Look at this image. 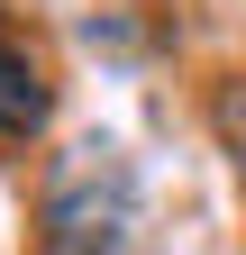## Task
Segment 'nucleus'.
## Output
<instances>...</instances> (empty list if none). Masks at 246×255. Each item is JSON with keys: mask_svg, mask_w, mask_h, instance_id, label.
Listing matches in <instances>:
<instances>
[{"mask_svg": "<svg viewBox=\"0 0 246 255\" xmlns=\"http://www.w3.org/2000/svg\"><path fill=\"white\" fill-rule=\"evenodd\" d=\"M46 128V73L9 27H0V146H27Z\"/></svg>", "mask_w": 246, "mask_h": 255, "instance_id": "obj_2", "label": "nucleus"}, {"mask_svg": "<svg viewBox=\"0 0 246 255\" xmlns=\"http://www.w3.org/2000/svg\"><path fill=\"white\" fill-rule=\"evenodd\" d=\"M210 137H219V155H228V173L246 182V73H228L219 91H210Z\"/></svg>", "mask_w": 246, "mask_h": 255, "instance_id": "obj_3", "label": "nucleus"}, {"mask_svg": "<svg viewBox=\"0 0 246 255\" xmlns=\"http://www.w3.org/2000/svg\"><path fill=\"white\" fill-rule=\"evenodd\" d=\"M46 255H146V201L119 146H73L46 173Z\"/></svg>", "mask_w": 246, "mask_h": 255, "instance_id": "obj_1", "label": "nucleus"}]
</instances>
